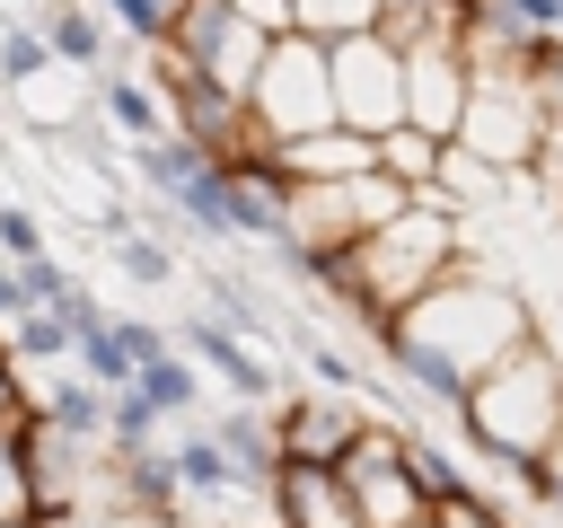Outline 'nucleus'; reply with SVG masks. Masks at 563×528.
<instances>
[{
	"mask_svg": "<svg viewBox=\"0 0 563 528\" xmlns=\"http://www.w3.org/2000/svg\"><path fill=\"white\" fill-rule=\"evenodd\" d=\"M0 519H35V475L18 440H0Z\"/></svg>",
	"mask_w": 563,
	"mask_h": 528,
	"instance_id": "c756f323",
	"label": "nucleus"
},
{
	"mask_svg": "<svg viewBox=\"0 0 563 528\" xmlns=\"http://www.w3.org/2000/svg\"><path fill=\"white\" fill-rule=\"evenodd\" d=\"M211 431H220V449H229L238 484H246L255 502H273V484H282V466H290V458H282V422H273L264 405H229Z\"/></svg>",
	"mask_w": 563,
	"mask_h": 528,
	"instance_id": "4468645a",
	"label": "nucleus"
},
{
	"mask_svg": "<svg viewBox=\"0 0 563 528\" xmlns=\"http://www.w3.org/2000/svg\"><path fill=\"white\" fill-rule=\"evenodd\" d=\"M334 114H343V132H361V141L405 132V44H387V35L334 44Z\"/></svg>",
	"mask_w": 563,
	"mask_h": 528,
	"instance_id": "39448f33",
	"label": "nucleus"
},
{
	"mask_svg": "<svg viewBox=\"0 0 563 528\" xmlns=\"http://www.w3.org/2000/svg\"><path fill=\"white\" fill-rule=\"evenodd\" d=\"M440 150H449V141H431V132H413V123H405V132H387V141H378V167H387L405 194H431V185H440Z\"/></svg>",
	"mask_w": 563,
	"mask_h": 528,
	"instance_id": "393cba45",
	"label": "nucleus"
},
{
	"mask_svg": "<svg viewBox=\"0 0 563 528\" xmlns=\"http://www.w3.org/2000/svg\"><path fill=\"white\" fill-rule=\"evenodd\" d=\"M123 167H132V176H141V185H150V194H158V202L176 211V202H185V185H194L202 167H220V158H202V150H194L185 132H176V141H150V150H132Z\"/></svg>",
	"mask_w": 563,
	"mask_h": 528,
	"instance_id": "6ab92c4d",
	"label": "nucleus"
},
{
	"mask_svg": "<svg viewBox=\"0 0 563 528\" xmlns=\"http://www.w3.org/2000/svg\"><path fill=\"white\" fill-rule=\"evenodd\" d=\"M537 502L563 519V440H554V458H545V475H537Z\"/></svg>",
	"mask_w": 563,
	"mask_h": 528,
	"instance_id": "e433bc0d",
	"label": "nucleus"
},
{
	"mask_svg": "<svg viewBox=\"0 0 563 528\" xmlns=\"http://www.w3.org/2000/svg\"><path fill=\"white\" fill-rule=\"evenodd\" d=\"M431 194H440V202L466 220L475 202H501V194H510V176H501L493 158H475L466 141H449V150H440V185H431Z\"/></svg>",
	"mask_w": 563,
	"mask_h": 528,
	"instance_id": "aec40b11",
	"label": "nucleus"
},
{
	"mask_svg": "<svg viewBox=\"0 0 563 528\" xmlns=\"http://www.w3.org/2000/svg\"><path fill=\"white\" fill-rule=\"evenodd\" d=\"M246 114H255V132H264L273 150L334 132V123H343V114H334V44H317V35H282V44L264 53L255 88H246Z\"/></svg>",
	"mask_w": 563,
	"mask_h": 528,
	"instance_id": "7ed1b4c3",
	"label": "nucleus"
},
{
	"mask_svg": "<svg viewBox=\"0 0 563 528\" xmlns=\"http://www.w3.org/2000/svg\"><path fill=\"white\" fill-rule=\"evenodd\" d=\"M387 343H413V352H431V361H449L457 378H475V387H484L501 361H519V352L537 343V317H528V299H519L493 264H475V255H466V264H457L422 308H405V317L378 334V352H387Z\"/></svg>",
	"mask_w": 563,
	"mask_h": 528,
	"instance_id": "f257e3e1",
	"label": "nucleus"
},
{
	"mask_svg": "<svg viewBox=\"0 0 563 528\" xmlns=\"http://www.w3.org/2000/svg\"><path fill=\"white\" fill-rule=\"evenodd\" d=\"M537 185L563 202V114H545V150H537Z\"/></svg>",
	"mask_w": 563,
	"mask_h": 528,
	"instance_id": "f704fd0d",
	"label": "nucleus"
},
{
	"mask_svg": "<svg viewBox=\"0 0 563 528\" xmlns=\"http://www.w3.org/2000/svg\"><path fill=\"white\" fill-rule=\"evenodd\" d=\"M35 396H44V414H53L70 440H88V449H114V396H106V387H88L79 370H53Z\"/></svg>",
	"mask_w": 563,
	"mask_h": 528,
	"instance_id": "f3484780",
	"label": "nucleus"
},
{
	"mask_svg": "<svg viewBox=\"0 0 563 528\" xmlns=\"http://www.w3.org/2000/svg\"><path fill=\"white\" fill-rule=\"evenodd\" d=\"M466 106H475V62H466V44H422V53H405V123H413V132L457 141V132H466Z\"/></svg>",
	"mask_w": 563,
	"mask_h": 528,
	"instance_id": "1a4fd4ad",
	"label": "nucleus"
},
{
	"mask_svg": "<svg viewBox=\"0 0 563 528\" xmlns=\"http://www.w3.org/2000/svg\"><path fill=\"white\" fill-rule=\"evenodd\" d=\"M185 70H202V79H220L229 97H246L255 88V70H264V53H273V35L264 26H246L238 18V0H185V18H176V44H167Z\"/></svg>",
	"mask_w": 563,
	"mask_h": 528,
	"instance_id": "423d86ee",
	"label": "nucleus"
},
{
	"mask_svg": "<svg viewBox=\"0 0 563 528\" xmlns=\"http://www.w3.org/2000/svg\"><path fill=\"white\" fill-rule=\"evenodd\" d=\"M176 343H185V361L194 370H211L220 387H229V405H264V414H282V370L238 334V326H220V317H176Z\"/></svg>",
	"mask_w": 563,
	"mask_h": 528,
	"instance_id": "6e6552de",
	"label": "nucleus"
},
{
	"mask_svg": "<svg viewBox=\"0 0 563 528\" xmlns=\"http://www.w3.org/2000/svg\"><path fill=\"white\" fill-rule=\"evenodd\" d=\"M273 167L290 176V185H361V176H378V141H361V132H317V141H290V150H273Z\"/></svg>",
	"mask_w": 563,
	"mask_h": 528,
	"instance_id": "2eb2a0df",
	"label": "nucleus"
},
{
	"mask_svg": "<svg viewBox=\"0 0 563 528\" xmlns=\"http://www.w3.org/2000/svg\"><path fill=\"white\" fill-rule=\"evenodd\" d=\"M26 308H35V299H26V273H18L9 255H0V334H9V326H18Z\"/></svg>",
	"mask_w": 563,
	"mask_h": 528,
	"instance_id": "c9c22d12",
	"label": "nucleus"
},
{
	"mask_svg": "<svg viewBox=\"0 0 563 528\" xmlns=\"http://www.w3.org/2000/svg\"><path fill=\"white\" fill-rule=\"evenodd\" d=\"M501 9H510L537 44H563V0H501Z\"/></svg>",
	"mask_w": 563,
	"mask_h": 528,
	"instance_id": "2f4dec72",
	"label": "nucleus"
},
{
	"mask_svg": "<svg viewBox=\"0 0 563 528\" xmlns=\"http://www.w3.org/2000/svg\"><path fill=\"white\" fill-rule=\"evenodd\" d=\"M229 211H238V238H264V246H290V211H299V185L273 167V158H229Z\"/></svg>",
	"mask_w": 563,
	"mask_h": 528,
	"instance_id": "9b49d317",
	"label": "nucleus"
},
{
	"mask_svg": "<svg viewBox=\"0 0 563 528\" xmlns=\"http://www.w3.org/2000/svg\"><path fill=\"white\" fill-rule=\"evenodd\" d=\"M431 528H510L484 493H466V502H449V510H431Z\"/></svg>",
	"mask_w": 563,
	"mask_h": 528,
	"instance_id": "72a5a7b5",
	"label": "nucleus"
},
{
	"mask_svg": "<svg viewBox=\"0 0 563 528\" xmlns=\"http://www.w3.org/2000/svg\"><path fill=\"white\" fill-rule=\"evenodd\" d=\"M466 449L484 458V466H501L519 493H537V475H545V458H554V440H563V361L545 352V343H528L519 361H501L475 396H466Z\"/></svg>",
	"mask_w": 563,
	"mask_h": 528,
	"instance_id": "f03ea898",
	"label": "nucleus"
},
{
	"mask_svg": "<svg viewBox=\"0 0 563 528\" xmlns=\"http://www.w3.org/2000/svg\"><path fill=\"white\" fill-rule=\"evenodd\" d=\"M114 334H123V352H132V361H141V370H150V361H167V352H176V334H167V326H150V317H132V308H114Z\"/></svg>",
	"mask_w": 563,
	"mask_h": 528,
	"instance_id": "7c9ffc66",
	"label": "nucleus"
},
{
	"mask_svg": "<svg viewBox=\"0 0 563 528\" xmlns=\"http://www.w3.org/2000/svg\"><path fill=\"white\" fill-rule=\"evenodd\" d=\"M273 519H282V528H369L361 502H352V484H343L334 466H282Z\"/></svg>",
	"mask_w": 563,
	"mask_h": 528,
	"instance_id": "ddd939ff",
	"label": "nucleus"
},
{
	"mask_svg": "<svg viewBox=\"0 0 563 528\" xmlns=\"http://www.w3.org/2000/svg\"><path fill=\"white\" fill-rule=\"evenodd\" d=\"M88 106L123 132V150H150V141H176V114H167V88L150 70H106L88 79Z\"/></svg>",
	"mask_w": 563,
	"mask_h": 528,
	"instance_id": "f8f14e48",
	"label": "nucleus"
},
{
	"mask_svg": "<svg viewBox=\"0 0 563 528\" xmlns=\"http://www.w3.org/2000/svg\"><path fill=\"white\" fill-rule=\"evenodd\" d=\"M0 528H44V510H35V519H0Z\"/></svg>",
	"mask_w": 563,
	"mask_h": 528,
	"instance_id": "4c0bfd02",
	"label": "nucleus"
},
{
	"mask_svg": "<svg viewBox=\"0 0 563 528\" xmlns=\"http://www.w3.org/2000/svg\"><path fill=\"white\" fill-rule=\"evenodd\" d=\"M88 387H106V396H132L141 387V361L123 352V334H114V308L97 317V326H79V361H70Z\"/></svg>",
	"mask_w": 563,
	"mask_h": 528,
	"instance_id": "412c9836",
	"label": "nucleus"
},
{
	"mask_svg": "<svg viewBox=\"0 0 563 528\" xmlns=\"http://www.w3.org/2000/svg\"><path fill=\"white\" fill-rule=\"evenodd\" d=\"M396 458H405V475H413V493H422L431 510H449V502H466V493H475V484H466V466H457L440 440H422V431H405V449H396Z\"/></svg>",
	"mask_w": 563,
	"mask_h": 528,
	"instance_id": "4be33fe9",
	"label": "nucleus"
},
{
	"mask_svg": "<svg viewBox=\"0 0 563 528\" xmlns=\"http://www.w3.org/2000/svg\"><path fill=\"white\" fill-rule=\"evenodd\" d=\"M18 449H26V475H35V510H88V484H97L106 449L70 440L53 414H35V422L18 431Z\"/></svg>",
	"mask_w": 563,
	"mask_h": 528,
	"instance_id": "9d476101",
	"label": "nucleus"
},
{
	"mask_svg": "<svg viewBox=\"0 0 563 528\" xmlns=\"http://www.w3.org/2000/svg\"><path fill=\"white\" fill-rule=\"evenodd\" d=\"M53 70H62L53 35H44L35 18H9V26H0V88L18 97V88H35V79H53Z\"/></svg>",
	"mask_w": 563,
	"mask_h": 528,
	"instance_id": "5701e85b",
	"label": "nucleus"
},
{
	"mask_svg": "<svg viewBox=\"0 0 563 528\" xmlns=\"http://www.w3.org/2000/svg\"><path fill=\"white\" fill-rule=\"evenodd\" d=\"M35 414H44V396H35V387H26V370L0 352V440H18Z\"/></svg>",
	"mask_w": 563,
	"mask_h": 528,
	"instance_id": "cd10ccee",
	"label": "nucleus"
},
{
	"mask_svg": "<svg viewBox=\"0 0 563 528\" xmlns=\"http://www.w3.org/2000/svg\"><path fill=\"white\" fill-rule=\"evenodd\" d=\"M273 422H282V458H290V466H334V475H343V466H352V449L369 440V422H378V414H361V396L290 387Z\"/></svg>",
	"mask_w": 563,
	"mask_h": 528,
	"instance_id": "0eeeda50",
	"label": "nucleus"
},
{
	"mask_svg": "<svg viewBox=\"0 0 563 528\" xmlns=\"http://www.w3.org/2000/svg\"><path fill=\"white\" fill-rule=\"evenodd\" d=\"M97 9H106V26H114V35H132L141 53L176 44V18H185V0H97Z\"/></svg>",
	"mask_w": 563,
	"mask_h": 528,
	"instance_id": "a878e982",
	"label": "nucleus"
},
{
	"mask_svg": "<svg viewBox=\"0 0 563 528\" xmlns=\"http://www.w3.org/2000/svg\"><path fill=\"white\" fill-rule=\"evenodd\" d=\"M97 238L114 246V264H123V273H132L141 290H158V282H176V255H167L158 238H132V229H123V211H106V229H97Z\"/></svg>",
	"mask_w": 563,
	"mask_h": 528,
	"instance_id": "bb28decb",
	"label": "nucleus"
},
{
	"mask_svg": "<svg viewBox=\"0 0 563 528\" xmlns=\"http://www.w3.org/2000/svg\"><path fill=\"white\" fill-rule=\"evenodd\" d=\"M475 158H493L501 176H537L545 150V97H537V62H475V106L457 132Z\"/></svg>",
	"mask_w": 563,
	"mask_h": 528,
	"instance_id": "20e7f679",
	"label": "nucleus"
},
{
	"mask_svg": "<svg viewBox=\"0 0 563 528\" xmlns=\"http://www.w3.org/2000/svg\"><path fill=\"white\" fill-rule=\"evenodd\" d=\"M141 396L158 405V422H194V405H202V370L185 361V343H176L167 361H150V370H141Z\"/></svg>",
	"mask_w": 563,
	"mask_h": 528,
	"instance_id": "b1692460",
	"label": "nucleus"
},
{
	"mask_svg": "<svg viewBox=\"0 0 563 528\" xmlns=\"http://www.w3.org/2000/svg\"><path fill=\"white\" fill-rule=\"evenodd\" d=\"M0 352H9L18 370H44V378H53V370H70V361H79V334H70L53 308H26V317L0 334Z\"/></svg>",
	"mask_w": 563,
	"mask_h": 528,
	"instance_id": "a211bd4d",
	"label": "nucleus"
},
{
	"mask_svg": "<svg viewBox=\"0 0 563 528\" xmlns=\"http://www.w3.org/2000/svg\"><path fill=\"white\" fill-rule=\"evenodd\" d=\"M238 18H246V26H264L273 44H282V35H299V0H238Z\"/></svg>",
	"mask_w": 563,
	"mask_h": 528,
	"instance_id": "473e14b6",
	"label": "nucleus"
},
{
	"mask_svg": "<svg viewBox=\"0 0 563 528\" xmlns=\"http://www.w3.org/2000/svg\"><path fill=\"white\" fill-rule=\"evenodd\" d=\"M35 26L53 35L62 70H79V79H106V53H114V35H106V9H79V0H35Z\"/></svg>",
	"mask_w": 563,
	"mask_h": 528,
	"instance_id": "dca6fc26",
	"label": "nucleus"
},
{
	"mask_svg": "<svg viewBox=\"0 0 563 528\" xmlns=\"http://www.w3.org/2000/svg\"><path fill=\"white\" fill-rule=\"evenodd\" d=\"M0 255H9V264H35V255H44V220H35L26 202H9V194H0Z\"/></svg>",
	"mask_w": 563,
	"mask_h": 528,
	"instance_id": "c85d7f7f",
	"label": "nucleus"
}]
</instances>
